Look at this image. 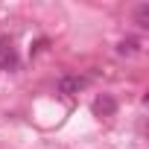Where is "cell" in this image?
<instances>
[{"instance_id": "obj_4", "label": "cell", "mask_w": 149, "mask_h": 149, "mask_svg": "<svg viewBox=\"0 0 149 149\" xmlns=\"http://www.w3.org/2000/svg\"><path fill=\"white\" fill-rule=\"evenodd\" d=\"M134 24L143 26V29L149 26V3H140V6H137V12H134Z\"/></svg>"}, {"instance_id": "obj_5", "label": "cell", "mask_w": 149, "mask_h": 149, "mask_svg": "<svg viewBox=\"0 0 149 149\" xmlns=\"http://www.w3.org/2000/svg\"><path fill=\"white\" fill-rule=\"evenodd\" d=\"M137 47H140V44H137L134 38H126V41H120V44H117V53H120V56H134V53H137Z\"/></svg>"}, {"instance_id": "obj_1", "label": "cell", "mask_w": 149, "mask_h": 149, "mask_svg": "<svg viewBox=\"0 0 149 149\" xmlns=\"http://www.w3.org/2000/svg\"><path fill=\"white\" fill-rule=\"evenodd\" d=\"M85 85H88V79H82V76H61V82H58V94H64V97L79 94Z\"/></svg>"}, {"instance_id": "obj_2", "label": "cell", "mask_w": 149, "mask_h": 149, "mask_svg": "<svg viewBox=\"0 0 149 149\" xmlns=\"http://www.w3.org/2000/svg\"><path fill=\"white\" fill-rule=\"evenodd\" d=\"M91 111H94L97 117H111V114L117 111V102L105 94V97H97V100L91 102Z\"/></svg>"}, {"instance_id": "obj_3", "label": "cell", "mask_w": 149, "mask_h": 149, "mask_svg": "<svg viewBox=\"0 0 149 149\" xmlns=\"http://www.w3.org/2000/svg\"><path fill=\"white\" fill-rule=\"evenodd\" d=\"M18 64V53L12 47L9 38H0V67H15Z\"/></svg>"}]
</instances>
